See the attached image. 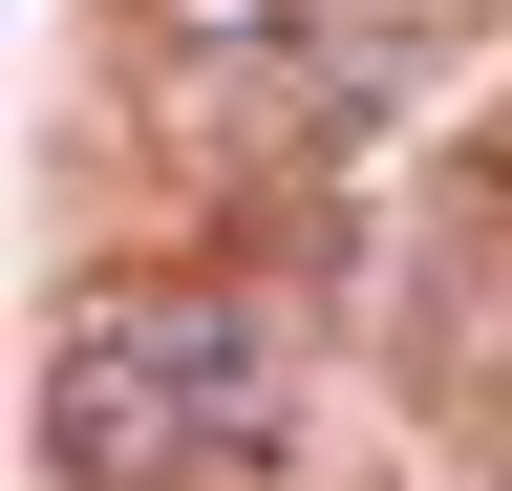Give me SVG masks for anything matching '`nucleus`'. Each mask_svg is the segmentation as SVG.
I'll return each instance as SVG.
<instances>
[{
    "instance_id": "7ed1b4c3",
    "label": "nucleus",
    "mask_w": 512,
    "mask_h": 491,
    "mask_svg": "<svg viewBox=\"0 0 512 491\" xmlns=\"http://www.w3.org/2000/svg\"><path fill=\"white\" fill-rule=\"evenodd\" d=\"M491 171H512V107H491Z\"/></svg>"
},
{
    "instance_id": "f03ea898",
    "label": "nucleus",
    "mask_w": 512,
    "mask_h": 491,
    "mask_svg": "<svg viewBox=\"0 0 512 491\" xmlns=\"http://www.w3.org/2000/svg\"><path fill=\"white\" fill-rule=\"evenodd\" d=\"M470 491H512V427H491V449H470Z\"/></svg>"
},
{
    "instance_id": "f257e3e1",
    "label": "nucleus",
    "mask_w": 512,
    "mask_h": 491,
    "mask_svg": "<svg viewBox=\"0 0 512 491\" xmlns=\"http://www.w3.org/2000/svg\"><path fill=\"white\" fill-rule=\"evenodd\" d=\"M278 449V342L256 299H192V278H128L43 342V470L64 491H214Z\"/></svg>"
}]
</instances>
